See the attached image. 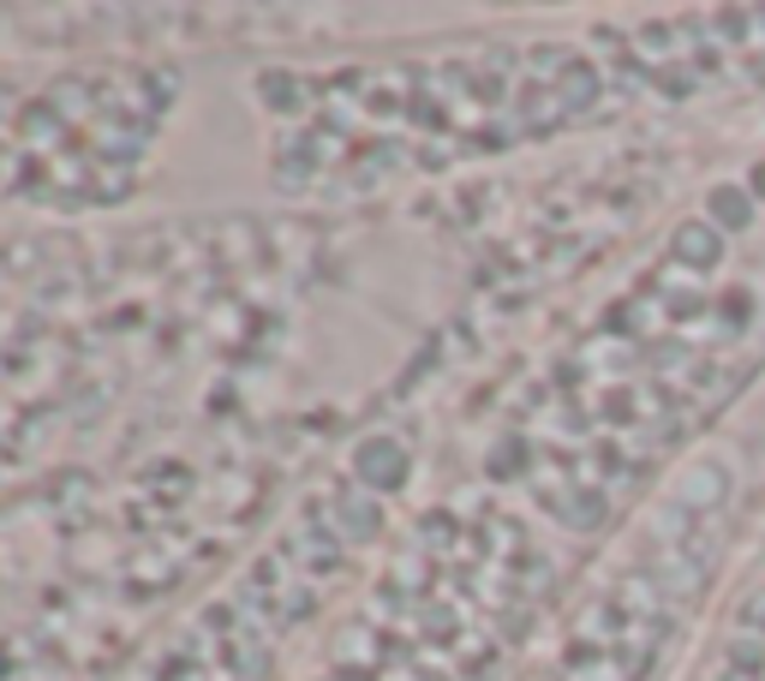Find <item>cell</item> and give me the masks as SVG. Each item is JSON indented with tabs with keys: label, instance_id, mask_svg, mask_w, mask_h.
Segmentation results:
<instances>
[{
	"label": "cell",
	"instance_id": "cell-3",
	"mask_svg": "<svg viewBox=\"0 0 765 681\" xmlns=\"http://www.w3.org/2000/svg\"><path fill=\"white\" fill-rule=\"evenodd\" d=\"M263 96H270L275 108H300V84H275L270 78V84H263Z\"/></svg>",
	"mask_w": 765,
	"mask_h": 681
},
{
	"label": "cell",
	"instance_id": "cell-2",
	"mask_svg": "<svg viewBox=\"0 0 765 681\" xmlns=\"http://www.w3.org/2000/svg\"><path fill=\"white\" fill-rule=\"evenodd\" d=\"M335 514H342V521H347V538H371V532H377V521H382L377 509H365V502H342V509H335Z\"/></svg>",
	"mask_w": 765,
	"mask_h": 681
},
{
	"label": "cell",
	"instance_id": "cell-1",
	"mask_svg": "<svg viewBox=\"0 0 765 681\" xmlns=\"http://www.w3.org/2000/svg\"><path fill=\"white\" fill-rule=\"evenodd\" d=\"M353 472H359L371 491H395V484L407 479V449L395 437H365L359 449H353Z\"/></svg>",
	"mask_w": 765,
	"mask_h": 681
}]
</instances>
